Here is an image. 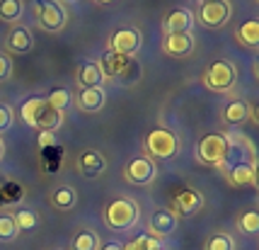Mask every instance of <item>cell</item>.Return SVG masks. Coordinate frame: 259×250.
<instances>
[{"label":"cell","instance_id":"4fadbf2b","mask_svg":"<svg viewBox=\"0 0 259 250\" xmlns=\"http://www.w3.org/2000/svg\"><path fill=\"white\" fill-rule=\"evenodd\" d=\"M194 32H177V34H165L162 39V51L167 56H175V58H187L192 56L194 51Z\"/></svg>","mask_w":259,"mask_h":250},{"label":"cell","instance_id":"d4e9b609","mask_svg":"<svg viewBox=\"0 0 259 250\" xmlns=\"http://www.w3.org/2000/svg\"><path fill=\"white\" fill-rule=\"evenodd\" d=\"M46 102L51 104L54 110H58V112H66L68 107H70V102H73V92L68 90V88H54V90L46 95Z\"/></svg>","mask_w":259,"mask_h":250},{"label":"cell","instance_id":"ffe728a7","mask_svg":"<svg viewBox=\"0 0 259 250\" xmlns=\"http://www.w3.org/2000/svg\"><path fill=\"white\" fill-rule=\"evenodd\" d=\"M75 80H78L80 90H82V88H97V85H102V83H104V76H102V70H100V63L85 58V61L80 63L78 73H75Z\"/></svg>","mask_w":259,"mask_h":250},{"label":"cell","instance_id":"ac0fdd59","mask_svg":"<svg viewBox=\"0 0 259 250\" xmlns=\"http://www.w3.org/2000/svg\"><path fill=\"white\" fill-rule=\"evenodd\" d=\"M104 104H107V92H104L102 85H97V88H82V90H80L78 107L82 112H88V114L102 112Z\"/></svg>","mask_w":259,"mask_h":250},{"label":"cell","instance_id":"484cf974","mask_svg":"<svg viewBox=\"0 0 259 250\" xmlns=\"http://www.w3.org/2000/svg\"><path fill=\"white\" fill-rule=\"evenodd\" d=\"M12 219H15L17 231H34V228L39 226V214L34 209H17L12 214Z\"/></svg>","mask_w":259,"mask_h":250},{"label":"cell","instance_id":"6da1fadb","mask_svg":"<svg viewBox=\"0 0 259 250\" xmlns=\"http://www.w3.org/2000/svg\"><path fill=\"white\" fill-rule=\"evenodd\" d=\"M22 122L27 126H34L39 131H51L56 134L58 129L63 126V112L54 110L51 104L46 102V97H27L20 107Z\"/></svg>","mask_w":259,"mask_h":250},{"label":"cell","instance_id":"9a60e30c","mask_svg":"<svg viewBox=\"0 0 259 250\" xmlns=\"http://www.w3.org/2000/svg\"><path fill=\"white\" fill-rule=\"evenodd\" d=\"M131 61H134V58H128V56H124V54H116V51H112V49H107L97 63H100V70H102L104 78H124V73L128 70Z\"/></svg>","mask_w":259,"mask_h":250},{"label":"cell","instance_id":"4316f807","mask_svg":"<svg viewBox=\"0 0 259 250\" xmlns=\"http://www.w3.org/2000/svg\"><path fill=\"white\" fill-rule=\"evenodd\" d=\"M203 250H235V238L226 231H215V233L208 236Z\"/></svg>","mask_w":259,"mask_h":250},{"label":"cell","instance_id":"7c38bea8","mask_svg":"<svg viewBox=\"0 0 259 250\" xmlns=\"http://www.w3.org/2000/svg\"><path fill=\"white\" fill-rule=\"evenodd\" d=\"M223 175H226V180L233 187H254L257 185V165H254V160H242V163H235L230 168H223Z\"/></svg>","mask_w":259,"mask_h":250},{"label":"cell","instance_id":"7a4b0ae2","mask_svg":"<svg viewBox=\"0 0 259 250\" xmlns=\"http://www.w3.org/2000/svg\"><path fill=\"white\" fill-rule=\"evenodd\" d=\"M138 204L128 197H119L112 199L109 204L104 206V224L112 228V231H128L136 226L138 221Z\"/></svg>","mask_w":259,"mask_h":250},{"label":"cell","instance_id":"83f0119b","mask_svg":"<svg viewBox=\"0 0 259 250\" xmlns=\"http://www.w3.org/2000/svg\"><path fill=\"white\" fill-rule=\"evenodd\" d=\"M237 228H240V233H245V236H257L259 233V211H254V209L245 211V214L237 219Z\"/></svg>","mask_w":259,"mask_h":250},{"label":"cell","instance_id":"ba28073f","mask_svg":"<svg viewBox=\"0 0 259 250\" xmlns=\"http://www.w3.org/2000/svg\"><path fill=\"white\" fill-rule=\"evenodd\" d=\"M124 175L131 185H150L158 175V165L150 156H136V158L128 160Z\"/></svg>","mask_w":259,"mask_h":250},{"label":"cell","instance_id":"9c48e42d","mask_svg":"<svg viewBox=\"0 0 259 250\" xmlns=\"http://www.w3.org/2000/svg\"><path fill=\"white\" fill-rule=\"evenodd\" d=\"M230 3L228 0H208V3H201V10H199V20H201L203 27H223V24L230 20Z\"/></svg>","mask_w":259,"mask_h":250},{"label":"cell","instance_id":"cb8c5ba5","mask_svg":"<svg viewBox=\"0 0 259 250\" xmlns=\"http://www.w3.org/2000/svg\"><path fill=\"white\" fill-rule=\"evenodd\" d=\"M235 37H237V42H240V44L257 46L259 44V22L257 20H247V22L235 32Z\"/></svg>","mask_w":259,"mask_h":250},{"label":"cell","instance_id":"5bb4252c","mask_svg":"<svg viewBox=\"0 0 259 250\" xmlns=\"http://www.w3.org/2000/svg\"><path fill=\"white\" fill-rule=\"evenodd\" d=\"M5 46L12 54H29L34 49V34L29 27L24 24H12L8 29V37H5Z\"/></svg>","mask_w":259,"mask_h":250},{"label":"cell","instance_id":"1f68e13d","mask_svg":"<svg viewBox=\"0 0 259 250\" xmlns=\"http://www.w3.org/2000/svg\"><path fill=\"white\" fill-rule=\"evenodd\" d=\"M56 144V136L51 131H39V146H54Z\"/></svg>","mask_w":259,"mask_h":250},{"label":"cell","instance_id":"30bf717a","mask_svg":"<svg viewBox=\"0 0 259 250\" xmlns=\"http://www.w3.org/2000/svg\"><path fill=\"white\" fill-rule=\"evenodd\" d=\"M203 206V197L194 187H182V190H177L175 192V197H172V214L177 216H194L199 209Z\"/></svg>","mask_w":259,"mask_h":250},{"label":"cell","instance_id":"277c9868","mask_svg":"<svg viewBox=\"0 0 259 250\" xmlns=\"http://www.w3.org/2000/svg\"><path fill=\"white\" fill-rule=\"evenodd\" d=\"M177 153H180V138L175 131L158 126L146 136V156H150V158L172 160Z\"/></svg>","mask_w":259,"mask_h":250},{"label":"cell","instance_id":"e575fe53","mask_svg":"<svg viewBox=\"0 0 259 250\" xmlns=\"http://www.w3.org/2000/svg\"><path fill=\"white\" fill-rule=\"evenodd\" d=\"M97 3H114V0H97Z\"/></svg>","mask_w":259,"mask_h":250},{"label":"cell","instance_id":"8d00e7d4","mask_svg":"<svg viewBox=\"0 0 259 250\" xmlns=\"http://www.w3.org/2000/svg\"><path fill=\"white\" fill-rule=\"evenodd\" d=\"M199 3H208V0H199Z\"/></svg>","mask_w":259,"mask_h":250},{"label":"cell","instance_id":"f546056e","mask_svg":"<svg viewBox=\"0 0 259 250\" xmlns=\"http://www.w3.org/2000/svg\"><path fill=\"white\" fill-rule=\"evenodd\" d=\"M12 124H15V110L10 104H0V134L10 131Z\"/></svg>","mask_w":259,"mask_h":250},{"label":"cell","instance_id":"3957f363","mask_svg":"<svg viewBox=\"0 0 259 250\" xmlns=\"http://www.w3.org/2000/svg\"><path fill=\"white\" fill-rule=\"evenodd\" d=\"M34 15L44 32L56 34L68 24V10L61 0H34Z\"/></svg>","mask_w":259,"mask_h":250},{"label":"cell","instance_id":"603a6c76","mask_svg":"<svg viewBox=\"0 0 259 250\" xmlns=\"http://www.w3.org/2000/svg\"><path fill=\"white\" fill-rule=\"evenodd\" d=\"M100 236L92 228H80L78 233L70 240V250H97L100 248Z\"/></svg>","mask_w":259,"mask_h":250},{"label":"cell","instance_id":"5b68a950","mask_svg":"<svg viewBox=\"0 0 259 250\" xmlns=\"http://www.w3.org/2000/svg\"><path fill=\"white\" fill-rule=\"evenodd\" d=\"M235 80H237V70L226 58L213 61L203 73V85L211 92H230L235 88Z\"/></svg>","mask_w":259,"mask_h":250},{"label":"cell","instance_id":"836d02e7","mask_svg":"<svg viewBox=\"0 0 259 250\" xmlns=\"http://www.w3.org/2000/svg\"><path fill=\"white\" fill-rule=\"evenodd\" d=\"M3 153H5V146H3V141H0V160H3Z\"/></svg>","mask_w":259,"mask_h":250},{"label":"cell","instance_id":"2e32d148","mask_svg":"<svg viewBox=\"0 0 259 250\" xmlns=\"http://www.w3.org/2000/svg\"><path fill=\"white\" fill-rule=\"evenodd\" d=\"M177 224L180 219L172 214L169 209H155L150 221H148V228H150V236H158V238H167L169 233L177 231Z\"/></svg>","mask_w":259,"mask_h":250},{"label":"cell","instance_id":"44dd1931","mask_svg":"<svg viewBox=\"0 0 259 250\" xmlns=\"http://www.w3.org/2000/svg\"><path fill=\"white\" fill-rule=\"evenodd\" d=\"M49 202H51V206L58 209V211H70V209L78 206V192H75V187H70V185H58L56 190L51 192Z\"/></svg>","mask_w":259,"mask_h":250},{"label":"cell","instance_id":"8992f818","mask_svg":"<svg viewBox=\"0 0 259 250\" xmlns=\"http://www.w3.org/2000/svg\"><path fill=\"white\" fill-rule=\"evenodd\" d=\"M199 160L208 168H223L228 156V136L226 134H206L196 146Z\"/></svg>","mask_w":259,"mask_h":250},{"label":"cell","instance_id":"f1b7e54d","mask_svg":"<svg viewBox=\"0 0 259 250\" xmlns=\"http://www.w3.org/2000/svg\"><path fill=\"white\" fill-rule=\"evenodd\" d=\"M17 226H15V219L12 214H0V240L3 243H12L17 238Z\"/></svg>","mask_w":259,"mask_h":250},{"label":"cell","instance_id":"74e56055","mask_svg":"<svg viewBox=\"0 0 259 250\" xmlns=\"http://www.w3.org/2000/svg\"><path fill=\"white\" fill-rule=\"evenodd\" d=\"M56 250H61V248H56Z\"/></svg>","mask_w":259,"mask_h":250},{"label":"cell","instance_id":"52a82bcc","mask_svg":"<svg viewBox=\"0 0 259 250\" xmlns=\"http://www.w3.org/2000/svg\"><path fill=\"white\" fill-rule=\"evenodd\" d=\"M141 44H143V37L138 32V27H119L109 37V49L128 58H134L141 51Z\"/></svg>","mask_w":259,"mask_h":250},{"label":"cell","instance_id":"4dcf8cb0","mask_svg":"<svg viewBox=\"0 0 259 250\" xmlns=\"http://www.w3.org/2000/svg\"><path fill=\"white\" fill-rule=\"evenodd\" d=\"M12 73H15L12 58H10V56H5V54H0V83L10 80V78H12Z\"/></svg>","mask_w":259,"mask_h":250},{"label":"cell","instance_id":"f35d334b","mask_svg":"<svg viewBox=\"0 0 259 250\" xmlns=\"http://www.w3.org/2000/svg\"><path fill=\"white\" fill-rule=\"evenodd\" d=\"M165 250H167V248H165Z\"/></svg>","mask_w":259,"mask_h":250},{"label":"cell","instance_id":"d590c367","mask_svg":"<svg viewBox=\"0 0 259 250\" xmlns=\"http://www.w3.org/2000/svg\"><path fill=\"white\" fill-rule=\"evenodd\" d=\"M61 3H75V0H61Z\"/></svg>","mask_w":259,"mask_h":250},{"label":"cell","instance_id":"d6a6232c","mask_svg":"<svg viewBox=\"0 0 259 250\" xmlns=\"http://www.w3.org/2000/svg\"><path fill=\"white\" fill-rule=\"evenodd\" d=\"M97 250H124V243L121 240H104V243H100Z\"/></svg>","mask_w":259,"mask_h":250},{"label":"cell","instance_id":"e0dca14e","mask_svg":"<svg viewBox=\"0 0 259 250\" xmlns=\"http://www.w3.org/2000/svg\"><path fill=\"white\" fill-rule=\"evenodd\" d=\"M249 117L254 119L257 114H254V110L249 107L247 102H242V100H230V102L221 110V119L226 122L228 126H240V124H245Z\"/></svg>","mask_w":259,"mask_h":250},{"label":"cell","instance_id":"d6986e66","mask_svg":"<svg viewBox=\"0 0 259 250\" xmlns=\"http://www.w3.org/2000/svg\"><path fill=\"white\" fill-rule=\"evenodd\" d=\"M165 34H177V32H192L194 29V15L187 8H177L165 17Z\"/></svg>","mask_w":259,"mask_h":250},{"label":"cell","instance_id":"8fae6325","mask_svg":"<svg viewBox=\"0 0 259 250\" xmlns=\"http://www.w3.org/2000/svg\"><path fill=\"white\" fill-rule=\"evenodd\" d=\"M75 170H78V175L88 177V180H92V177H100L102 172L107 170V158L102 156L97 148H85V151H80V153H78Z\"/></svg>","mask_w":259,"mask_h":250},{"label":"cell","instance_id":"7402d4cb","mask_svg":"<svg viewBox=\"0 0 259 250\" xmlns=\"http://www.w3.org/2000/svg\"><path fill=\"white\" fill-rule=\"evenodd\" d=\"M24 17V3L22 0H0V22L20 24Z\"/></svg>","mask_w":259,"mask_h":250}]
</instances>
